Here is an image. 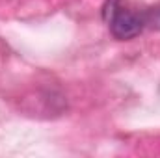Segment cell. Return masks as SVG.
<instances>
[{
    "mask_svg": "<svg viewBox=\"0 0 160 158\" xmlns=\"http://www.w3.org/2000/svg\"><path fill=\"white\" fill-rule=\"evenodd\" d=\"M104 19L110 26V32L116 39L127 41L142 34L145 26V17L140 13L127 11L118 6V0H108L104 6Z\"/></svg>",
    "mask_w": 160,
    "mask_h": 158,
    "instance_id": "6da1fadb",
    "label": "cell"
}]
</instances>
